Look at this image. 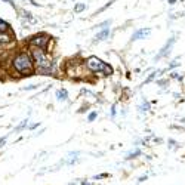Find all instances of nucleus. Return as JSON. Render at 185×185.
I'll list each match as a JSON object with an SVG mask.
<instances>
[{
	"mask_svg": "<svg viewBox=\"0 0 185 185\" xmlns=\"http://www.w3.org/2000/svg\"><path fill=\"white\" fill-rule=\"evenodd\" d=\"M3 2H6V3H9V5H12V6H13V3H12L11 0H3Z\"/></svg>",
	"mask_w": 185,
	"mask_h": 185,
	"instance_id": "obj_17",
	"label": "nucleus"
},
{
	"mask_svg": "<svg viewBox=\"0 0 185 185\" xmlns=\"http://www.w3.org/2000/svg\"><path fill=\"white\" fill-rule=\"evenodd\" d=\"M47 40H49L47 36H36L34 39H31V43L36 45L37 47H43L47 43Z\"/></svg>",
	"mask_w": 185,
	"mask_h": 185,
	"instance_id": "obj_4",
	"label": "nucleus"
},
{
	"mask_svg": "<svg viewBox=\"0 0 185 185\" xmlns=\"http://www.w3.org/2000/svg\"><path fill=\"white\" fill-rule=\"evenodd\" d=\"M154 77H156V73H154V74H151L150 77H148V79H147V81H145V83H150V81L152 80V79H154Z\"/></svg>",
	"mask_w": 185,
	"mask_h": 185,
	"instance_id": "obj_14",
	"label": "nucleus"
},
{
	"mask_svg": "<svg viewBox=\"0 0 185 185\" xmlns=\"http://www.w3.org/2000/svg\"><path fill=\"white\" fill-rule=\"evenodd\" d=\"M151 33L150 28H144V30H139V31H136L135 34H133V37H132V42H135V40H139V39H144V37H147V36Z\"/></svg>",
	"mask_w": 185,
	"mask_h": 185,
	"instance_id": "obj_5",
	"label": "nucleus"
},
{
	"mask_svg": "<svg viewBox=\"0 0 185 185\" xmlns=\"http://www.w3.org/2000/svg\"><path fill=\"white\" fill-rule=\"evenodd\" d=\"M57 98H58L59 101H64V99H67V91L65 89H61L57 92Z\"/></svg>",
	"mask_w": 185,
	"mask_h": 185,
	"instance_id": "obj_6",
	"label": "nucleus"
},
{
	"mask_svg": "<svg viewBox=\"0 0 185 185\" xmlns=\"http://www.w3.org/2000/svg\"><path fill=\"white\" fill-rule=\"evenodd\" d=\"M6 138H8V136H3V138H0V147H3V145H5V141H6Z\"/></svg>",
	"mask_w": 185,
	"mask_h": 185,
	"instance_id": "obj_13",
	"label": "nucleus"
},
{
	"mask_svg": "<svg viewBox=\"0 0 185 185\" xmlns=\"http://www.w3.org/2000/svg\"><path fill=\"white\" fill-rule=\"evenodd\" d=\"M13 65H15V68L18 70V71H28V70L33 68V64H31V59L28 58V55L27 53H21V55H18L15 61H13Z\"/></svg>",
	"mask_w": 185,
	"mask_h": 185,
	"instance_id": "obj_1",
	"label": "nucleus"
},
{
	"mask_svg": "<svg viewBox=\"0 0 185 185\" xmlns=\"http://www.w3.org/2000/svg\"><path fill=\"white\" fill-rule=\"evenodd\" d=\"M83 9H84V5H83V3H80V5L76 6V12H80V11H83Z\"/></svg>",
	"mask_w": 185,
	"mask_h": 185,
	"instance_id": "obj_10",
	"label": "nucleus"
},
{
	"mask_svg": "<svg viewBox=\"0 0 185 185\" xmlns=\"http://www.w3.org/2000/svg\"><path fill=\"white\" fill-rule=\"evenodd\" d=\"M108 178V175H98V176H95V179H102V178Z\"/></svg>",
	"mask_w": 185,
	"mask_h": 185,
	"instance_id": "obj_16",
	"label": "nucleus"
},
{
	"mask_svg": "<svg viewBox=\"0 0 185 185\" xmlns=\"http://www.w3.org/2000/svg\"><path fill=\"white\" fill-rule=\"evenodd\" d=\"M25 123H27V120H24L22 123H21V125H19V126L16 127V130H19V129H22V127H24V126H25Z\"/></svg>",
	"mask_w": 185,
	"mask_h": 185,
	"instance_id": "obj_15",
	"label": "nucleus"
},
{
	"mask_svg": "<svg viewBox=\"0 0 185 185\" xmlns=\"http://www.w3.org/2000/svg\"><path fill=\"white\" fill-rule=\"evenodd\" d=\"M87 67L92 70V71H102L104 70L107 74H111V67L110 65H107L105 62H102L99 58H96V57H92V58L87 59Z\"/></svg>",
	"mask_w": 185,
	"mask_h": 185,
	"instance_id": "obj_2",
	"label": "nucleus"
},
{
	"mask_svg": "<svg viewBox=\"0 0 185 185\" xmlns=\"http://www.w3.org/2000/svg\"><path fill=\"white\" fill-rule=\"evenodd\" d=\"M173 42H175V39H170V40L167 42V45H166V46H164V49H163L162 52H160V57H162V55H164V53H167V52H169V49H170V46L173 45Z\"/></svg>",
	"mask_w": 185,
	"mask_h": 185,
	"instance_id": "obj_7",
	"label": "nucleus"
},
{
	"mask_svg": "<svg viewBox=\"0 0 185 185\" xmlns=\"http://www.w3.org/2000/svg\"><path fill=\"white\" fill-rule=\"evenodd\" d=\"M9 28V25H8V22H5L3 19H0V31H6Z\"/></svg>",
	"mask_w": 185,
	"mask_h": 185,
	"instance_id": "obj_9",
	"label": "nucleus"
},
{
	"mask_svg": "<svg viewBox=\"0 0 185 185\" xmlns=\"http://www.w3.org/2000/svg\"><path fill=\"white\" fill-rule=\"evenodd\" d=\"M95 118H96V113H91V114H89V122H92Z\"/></svg>",
	"mask_w": 185,
	"mask_h": 185,
	"instance_id": "obj_12",
	"label": "nucleus"
},
{
	"mask_svg": "<svg viewBox=\"0 0 185 185\" xmlns=\"http://www.w3.org/2000/svg\"><path fill=\"white\" fill-rule=\"evenodd\" d=\"M107 36H108V28H105L104 31H101L98 34V37H96V40H104V39H107Z\"/></svg>",
	"mask_w": 185,
	"mask_h": 185,
	"instance_id": "obj_8",
	"label": "nucleus"
},
{
	"mask_svg": "<svg viewBox=\"0 0 185 185\" xmlns=\"http://www.w3.org/2000/svg\"><path fill=\"white\" fill-rule=\"evenodd\" d=\"M33 55H34L36 64H37L40 68H43V70H49V68H50V61L46 58V55H45L40 49H36L34 52H33Z\"/></svg>",
	"mask_w": 185,
	"mask_h": 185,
	"instance_id": "obj_3",
	"label": "nucleus"
},
{
	"mask_svg": "<svg viewBox=\"0 0 185 185\" xmlns=\"http://www.w3.org/2000/svg\"><path fill=\"white\" fill-rule=\"evenodd\" d=\"M6 42H9V39L5 36H0V43H6Z\"/></svg>",
	"mask_w": 185,
	"mask_h": 185,
	"instance_id": "obj_11",
	"label": "nucleus"
}]
</instances>
